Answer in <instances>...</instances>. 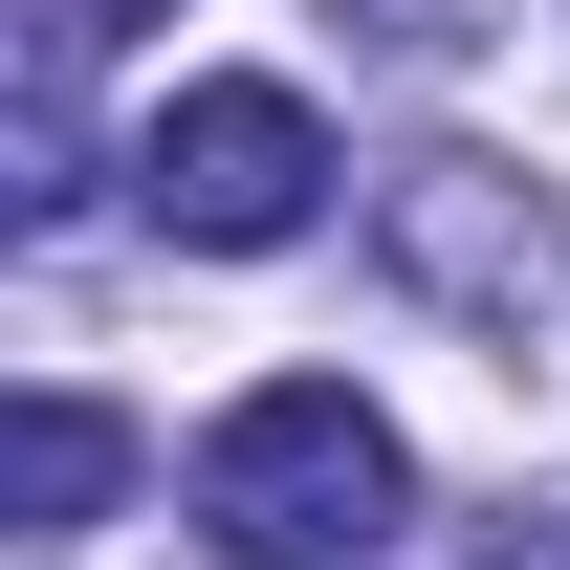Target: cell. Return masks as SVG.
Segmentation results:
<instances>
[{
    "label": "cell",
    "mask_w": 570,
    "mask_h": 570,
    "mask_svg": "<svg viewBox=\"0 0 570 570\" xmlns=\"http://www.w3.org/2000/svg\"><path fill=\"white\" fill-rule=\"evenodd\" d=\"M110 461H132V439H110V395H22V439H0V504L67 549L88 504H110Z\"/></svg>",
    "instance_id": "obj_4"
},
{
    "label": "cell",
    "mask_w": 570,
    "mask_h": 570,
    "mask_svg": "<svg viewBox=\"0 0 570 570\" xmlns=\"http://www.w3.org/2000/svg\"><path fill=\"white\" fill-rule=\"evenodd\" d=\"M395 504H417V461H395V417L352 373H264L198 439V549H242V570H352Z\"/></svg>",
    "instance_id": "obj_1"
},
{
    "label": "cell",
    "mask_w": 570,
    "mask_h": 570,
    "mask_svg": "<svg viewBox=\"0 0 570 570\" xmlns=\"http://www.w3.org/2000/svg\"><path fill=\"white\" fill-rule=\"evenodd\" d=\"M330 22H352V45H417V67L461 45V0H330Z\"/></svg>",
    "instance_id": "obj_5"
},
{
    "label": "cell",
    "mask_w": 570,
    "mask_h": 570,
    "mask_svg": "<svg viewBox=\"0 0 570 570\" xmlns=\"http://www.w3.org/2000/svg\"><path fill=\"white\" fill-rule=\"evenodd\" d=\"M132 198H154V242L264 264V242H307V219H330V132H307V88L219 67V88H176V110L132 132Z\"/></svg>",
    "instance_id": "obj_2"
},
{
    "label": "cell",
    "mask_w": 570,
    "mask_h": 570,
    "mask_svg": "<svg viewBox=\"0 0 570 570\" xmlns=\"http://www.w3.org/2000/svg\"><path fill=\"white\" fill-rule=\"evenodd\" d=\"M373 242H395V285H439L461 330H527V307H549V219H527V176H483V154H417V176L373 198Z\"/></svg>",
    "instance_id": "obj_3"
},
{
    "label": "cell",
    "mask_w": 570,
    "mask_h": 570,
    "mask_svg": "<svg viewBox=\"0 0 570 570\" xmlns=\"http://www.w3.org/2000/svg\"><path fill=\"white\" fill-rule=\"evenodd\" d=\"M483 570H570V527H504V549H483Z\"/></svg>",
    "instance_id": "obj_6"
}]
</instances>
